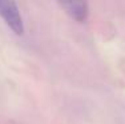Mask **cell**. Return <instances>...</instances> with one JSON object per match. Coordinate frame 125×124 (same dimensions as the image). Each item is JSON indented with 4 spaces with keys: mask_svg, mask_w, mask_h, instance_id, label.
<instances>
[{
    "mask_svg": "<svg viewBox=\"0 0 125 124\" xmlns=\"http://www.w3.org/2000/svg\"><path fill=\"white\" fill-rule=\"evenodd\" d=\"M65 13L77 23H83L87 20L89 5L88 0H57Z\"/></svg>",
    "mask_w": 125,
    "mask_h": 124,
    "instance_id": "7a4b0ae2",
    "label": "cell"
},
{
    "mask_svg": "<svg viewBox=\"0 0 125 124\" xmlns=\"http://www.w3.org/2000/svg\"><path fill=\"white\" fill-rule=\"evenodd\" d=\"M0 17L11 31H13L16 35H23L24 23L20 10L13 0H0Z\"/></svg>",
    "mask_w": 125,
    "mask_h": 124,
    "instance_id": "6da1fadb",
    "label": "cell"
}]
</instances>
